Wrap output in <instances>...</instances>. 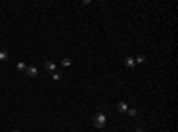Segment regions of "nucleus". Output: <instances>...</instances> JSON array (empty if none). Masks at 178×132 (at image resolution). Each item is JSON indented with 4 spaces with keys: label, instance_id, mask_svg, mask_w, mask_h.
Returning <instances> with one entry per match:
<instances>
[{
    "label": "nucleus",
    "instance_id": "11",
    "mask_svg": "<svg viewBox=\"0 0 178 132\" xmlns=\"http://www.w3.org/2000/svg\"><path fill=\"white\" fill-rule=\"evenodd\" d=\"M52 79H54V81H61V75L56 71V73H52Z\"/></svg>",
    "mask_w": 178,
    "mask_h": 132
},
{
    "label": "nucleus",
    "instance_id": "13",
    "mask_svg": "<svg viewBox=\"0 0 178 132\" xmlns=\"http://www.w3.org/2000/svg\"><path fill=\"white\" fill-rule=\"evenodd\" d=\"M12 132H20V130H12Z\"/></svg>",
    "mask_w": 178,
    "mask_h": 132
},
{
    "label": "nucleus",
    "instance_id": "2",
    "mask_svg": "<svg viewBox=\"0 0 178 132\" xmlns=\"http://www.w3.org/2000/svg\"><path fill=\"white\" fill-rule=\"evenodd\" d=\"M46 69H48V73H56V71H57V63L46 61Z\"/></svg>",
    "mask_w": 178,
    "mask_h": 132
},
{
    "label": "nucleus",
    "instance_id": "7",
    "mask_svg": "<svg viewBox=\"0 0 178 132\" xmlns=\"http://www.w3.org/2000/svg\"><path fill=\"white\" fill-rule=\"evenodd\" d=\"M26 67H28V65H26L24 61H18V63H16V69H18V71H26Z\"/></svg>",
    "mask_w": 178,
    "mask_h": 132
},
{
    "label": "nucleus",
    "instance_id": "8",
    "mask_svg": "<svg viewBox=\"0 0 178 132\" xmlns=\"http://www.w3.org/2000/svg\"><path fill=\"white\" fill-rule=\"evenodd\" d=\"M71 65V59L69 57H63V59H61V67H69Z\"/></svg>",
    "mask_w": 178,
    "mask_h": 132
},
{
    "label": "nucleus",
    "instance_id": "5",
    "mask_svg": "<svg viewBox=\"0 0 178 132\" xmlns=\"http://www.w3.org/2000/svg\"><path fill=\"white\" fill-rule=\"evenodd\" d=\"M117 110L119 113H127V110H129V104H127L125 101H119L117 103Z\"/></svg>",
    "mask_w": 178,
    "mask_h": 132
},
{
    "label": "nucleus",
    "instance_id": "3",
    "mask_svg": "<svg viewBox=\"0 0 178 132\" xmlns=\"http://www.w3.org/2000/svg\"><path fill=\"white\" fill-rule=\"evenodd\" d=\"M26 73H28V77H36L38 75V67L36 65H28L26 67Z\"/></svg>",
    "mask_w": 178,
    "mask_h": 132
},
{
    "label": "nucleus",
    "instance_id": "12",
    "mask_svg": "<svg viewBox=\"0 0 178 132\" xmlns=\"http://www.w3.org/2000/svg\"><path fill=\"white\" fill-rule=\"evenodd\" d=\"M135 132H145V130H143V128H137V130Z\"/></svg>",
    "mask_w": 178,
    "mask_h": 132
},
{
    "label": "nucleus",
    "instance_id": "9",
    "mask_svg": "<svg viewBox=\"0 0 178 132\" xmlns=\"http://www.w3.org/2000/svg\"><path fill=\"white\" fill-rule=\"evenodd\" d=\"M135 63L139 65V63H145V55H137L135 57Z\"/></svg>",
    "mask_w": 178,
    "mask_h": 132
},
{
    "label": "nucleus",
    "instance_id": "10",
    "mask_svg": "<svg viewBox=\"0 0 178 132\" xmlns=\"http://www.w3.org/2000/svg\"><path fill=\"white\" fill-rule=\"evenodd\" d=\"M127 113H129V116H137V114H139V110H137V109H129Z\"/></svg>",
    "mask_w": 178,
    "mask_h": 132
},
{
    "label": "nucleus",
    "instance_id": "6",
    "mask_svg": "<svg viewBox=\"0 0 178 132\" xmlns=\"http://www.w3.org/2000/svg\"><path fill=\"white\" fill-rule=\"evenodd\" d=\"M8 57H10V53L6 51V49H0V61H6Z\"/></svg>",
    "mask_w": 178,
    "mask_h": 132
},
{
    "label": "nucleus",
    "instance_id": "4",
    "mask_svg": "<svg viewBox=\"0 0 178 132\" xmlns=\"http://www.w3.org/2000/svg\"><path fill=\"white\" fill-rule=\"evenodd\" d=\"M125 65L129 67V69H135V67H137V63H135V57H129V55H127V57H125Z\"/></svg>",
    "mask_w": 178,
    "mask_h": 132
},
{
    "label": "nucleus",
    "instance_id": "1",
    "mask_svg": "<svg viewBox=\"0 0 178 132\" xmlns=\"http://www.w3.org/2000/svg\"><path fill=\"white\" fill-rule=\"evenodd\" d=\"M93 124H95V128H103L105 124H107V114H105L103 110L95 113V116H93Z\"/></svg>",
    "mask_w": 178,
    "mask_h": 132
}]
</instances>
